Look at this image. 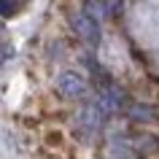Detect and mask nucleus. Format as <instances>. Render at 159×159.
Segmentation results:
<instances>
[{"instance_id":"1","label":"nucleus","mask_w":159,"mask_h":159,"mask_svg":"<svg viewBox=\"0 0 159 159\" xmlns=\"http://www.w3.org/2000/svg\"><path fill=\"white\" fill-rule=\"evenodd\" d=\"M70 25H73V30L78 33V38L86 41L89 46H97V43H100V22L94 16H89L86 11H75L73 16H70Z\"/></svg>"},{"instance_id":"2","label":"nucleus","mask_w":159,"mask_h":159,"mask_svg":"<svg viewBox=\"0 0 159 159\" xmlns=\"http://www.w3.org/2000/svg\"><path fill=\"white\" fill-rule=\"evenodd\" d=\"M57 89L62 97H70V100H78V97H84L86 94V78L81 73H75V70H65V73H59L57 78Z\"/></svg>"}]
</instances>
